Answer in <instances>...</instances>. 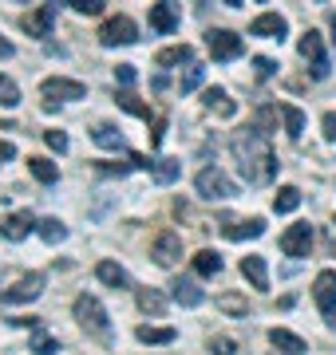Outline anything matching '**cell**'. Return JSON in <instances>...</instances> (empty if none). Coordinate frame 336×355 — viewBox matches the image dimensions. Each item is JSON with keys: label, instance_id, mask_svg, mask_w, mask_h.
I'll list each match as a JSON object with an SVG mask.
<instances>
[{"label": "cell", "instance_id": "cell-1", "mask_svg": "<svg viewBox=\"0 0 336 355\" xmlns=\"http://www.w3.org/2000/svg\"><path fill=\"white\" fill-rule=\"evenodd\" d=\"M230 150H233V158H237V170H242V178H246L249 186H265V182H273L277 166H281L277 158H273L269 135H261L258 127L233 130Z\"/></svg>", "mask_w": 336, "mask_h": 355}, {"label": "cell", "instance_id": "cell-2", "mask_svg": "<svg viewBox=\"0 0 336 355\" xmlns=\"http://www.w3.org/2000/svg\"><path fill=\"white\" fill-rule=\"evenodd\" d=\"M76 320L79 328L87 331V336H95V340H111V316H107V308L95 300V296H76Z\"/></svg>", "mask_w": 336, "mask_h": 355}, {"label": "cell", "instance_id": "cell-3", "mask_svg": "<svg viewBox=\"0 0 336 355\" xmlns=\"http://www.w3.org/2000/svg\"><path fill=\"white\" fill-rule=\"evenodd\" d=\"M194 190H198V198H206V202H230L233 193H237V186H233V178L226 174V170L206 166V170H198Z\"/></svg>", "mask_w": 336, "mask_h": 355}, {"label": "cell", "instance_id": "cell-4", "mask_svg": "<svg viewBox=\"0 0 336 355\" xmlns=\"http://www.w3.org/2000/svg\"><path fill=\"white\" fill-rule=\"evenodd\" d=\"M312 300L321 308L324 324L336 331V272L333 268H321V272H317V280H312Z\"/></svg>", "mask_w": 336, "mask_h": 355}, {"label": "cell", "instance_id": "cell-5", "mask_svg": "<svg viewBox=\"0 0 336 355\" xmlns=\"http://www.w3.org/2000/svg\"><path fill=\"white\" fill-rule=\"evenodd\" d=\"M44 296V272H24L20 280H12L8 288H0V300L4 304H32Z\"/></svg>", "mask_w": 336, "mask_h": 355}, {"label": "cell", "instance_id": "cell-6", "mask_svg": "<svg viewBox=\"0 0 336 355\" xmlns=\"http://www.w3.org/2000/svg\"><path fill=\"white\" fill-rule=\"evenodd\" d=\"M297 51H301V60H309V64H312V79H328L333 64H328V55H324V40H321V32H312V28H309V32L301 36Z\"/></svg>", "mask_w": 336, "mask_h": 355}, {"label": "cell", "instance_id": "cell-7", "mask_svg": "<svg viewBox=\"0 0 336 355\" xmlns=\"http://www.w3.org/2000/svg\"><path fill=\"white\" fill-rule=\"evenodd\" d=\"M135 40H139V28H135L131 16H111V20H103V28H99V44H103V48L135 44Z\"/></svg>", "mask_w": 336, "mask_h": 355}, {"label": "cell", "instance_id": "cell-8", "mask_svg": "<svg viewBox=\"0 0 336 355\" xmlns=\"http://www.w3.org/2000/svg\"><path fill=\"white\" fill-rule=\"evenodd\" d=\"M206 48H210V55L214 60H221V64H230V60H237L242 55V36H233V32H226V28H214L206 36Z\"/></svg>", "mask_w": 336, "mask_h": 355}, {"label": "cell", "instance_id": "cell-9", "mask_svg": "<svg viewBox=\"0 0 336 355\" xmlns=\"http://www.w3.org/2000/svg\"><path fill=\"white\" fill-rule=\"evenodd\" d=\"M151 257H155L158 268H174L182 257V237L174 233V229H167V233H158L155 245H151Z\"/></svg>", "mask_w": 336, "mask_h": 355}, {"label": "cell", "instance_id": "cell-10", "mask_svg": "<svg viewBox=\"0 0 336 355\" xmlns=\"http://www.w3.org/2000/svg\"><path fill=\"white\" fill-rule=\"evenodd\" d=\"M44 99L56 103V99H87V87L79 83V79H64V76H52V79H44Z\"/></svg>", "mask_w": 336, "mask_h": 355}, {"label": "cell", "instance_id": "cell-11", "mask_svg": "<svg viewBox=\"0 0 336 355\" xmlns=\"http://www.w3.org/2000/svg\"><path fill=\"white\" fill-rule=\"evenodd\" d=\"M40 229V221L32 214H8V217H0V237H4V241H24L28 233H36Z\"/></svg>", "mask_w": 336, "mask_h": 355}, {"label": "cell", "instance_id": "cell-12", "mask_svg": "<svg viewBox=\"0 0 336 355\" xmlns=\"http://www.w3.org/2000/svg\"><path fill=\"white\" fill-rule=\"evenodd\" d=\"M285 32H289V20L281 12H261L253 16V24H249V36H261V40H277L281 44Z\"/></svg>", "mask_w": 336, "mask_h": 355}, {"label": "cell", "instance_id": "cell-13", "mask_svg": "<svg viewBox=\"0 0 336 355\" xmlns=\"http://www.w3.org/2000/svg\"><path fill=\"white\" fill-rule=\"evenodd\" d=\"M309 249H312V225H289L281 233L285 257H309Z\"/></svg>", "mask_w": 336, "mask_h": 355}, {"label": "cell", "instance_id": "cell-14", "mask_svg": "<svg viewBox=\"0 0 336 355\" xmlns=\"http://www.w3.org/2000/svg\"><path fill=\"white\" fill-rule=\"evenodd\" d=\"M52 24H56V4H40L36 12L24 16V32H28V36H36V40L48 36V32H52Z\"/></svg>", "mask_w": 336, "mask_h": 355}, {"label": "cell", "instance_id": "cell-15", "mask_svg": "<svg viewBox=\"0 0 336 355\" xmlns=\"http://www.w3.org/2000/svg\"><path fill=\"white\" fill-rule=\"evenodd\" d=\"M242 277L253 284V288H269V265H265V257H258V253H249V257H242Z\"/></svg>", "mask_w": 336, "mask_h": 355}, {"label": "cell", "instance_id": "cell-16", "mask_svg": "<svg viewBox=\"0 0 336 355\" xmlns=\"http://www.w3.org/2000/svg\"><path fill=\"white\" fill-rule=\"evenodd\" d=\"M221 233L230 237V241H253V237H261L265 233V221L261 217H249V221H221Z\"/></svg>", "mask_w": 336, "mask_h": 355}, {"label": "cell", "instance_id": "cell-17", "mask_svg": "<svg viewBox=\"0 0 336 355\" xmlns=\"http://www.w3.org/2000/svg\"><path fill=\"white\" fill-rule=\"evenodd\" d=\"M95 277L103 280L107 288H115V292L131 288V277H127V268H123V265H115V261H99V265H95Z\"/></svg>", "mask_w": 336, "mask_h": 355}, {"label": "cell", "instance_id": "cell-18", "mask_svg": "<svg viewBox=\"0 0 336 355\" xmlns=\"http://www.w3.org/2000/svg\"><path fill=\"white\" fill-rule=\"evenodd\" d=\"M269 343L277 347V352H285V355H305L309 352V343L301 340V336H293L289 328H269Z\"/></svg>", "mask_w": 336, "mask_h": 355}, {"label": "cell", "instance_id": "cell-19", "mask_svg": "<svg viewBox=\"0 0 336 355\" xmlns=\"http://www.w3.org/2000/svg\"><path fill=\"white\" fill-rule=\"evenodd\" d=\"M170 296H174V304H182V308H198L206 300V292L198 288L194 280H174V284H170Z\"/></svg>", "mask_w": 336, "mask_h": 355}, {"label": "cell", "instance_id": "cell-20", "mask_svg": "<svg viewBox=\"0 0 336 355\" xmlns=\"http://www.w3.org/2000/svg\"><path fill=\"white\" fill-rule=\"evenodd\" d=\"M151 178H155L158 186H170V182H178V178H182V162H178V158H167V154H158L155 166H151Z\"/></svg>", "mask_w": 336, "mask_h": 355}, {"label": "cell", "instance_id": "cell-21", "mask_svg": "<svg viewBox=\"0 0 336 355\" xmlns=\"http://www.w3.org/2000/svg\"><path fill=\"white\" fill-rule=\"evenodd\" d=\"M91 139H95V146H103V150H127V139H123V130L119 127H107V123H99V127L91 130Z\"/></svg>", "mask_w": 336, "mask_h": 355}, {"label": "cell", "instance_id": "cell-22", "mask_svg": "<svg viewBox=\"0 0 336 355\" xmlns=\"http://www.w3.org/2000/svg\"><path fill=\"white\" fill-rule=\"evenodd\" d=\"M151 28L170 36L174 28H178V12H174V4H151Z\"/></svg>", "mask_w": 336, "mask_h": 355}, {"label": "cell", "instance_id": "cell-23", "mask_svg": "<svg viewBox=\"0 0 336 355\" xmlns=\"http://www.w3.org/2000/svg\"><path fill=\"white\" fill-rule=\"evenodd\" d=\"M155 64L158 67H174V64H194V48H190V44H174V48H162L155 55Z\"/></svg>", "mask_w": 336, "mask_h": 355}, {"label": "cell", "instance_id": "cell-24", "mask_svg": "<svg viewBox=\"0 0 336 355\" xmlns=\"http://www.w3.org/2000/svg\"><path fill=\"white\" fill-rule=\"evenodd\" d=\"M202 103H206L210 111H218L221 119H233V114H237V103H233V99H230V95H226L221 87H206V95H202Z\"/></svg>", "mask_w": 336, "mask_h": 355}, {"label": "cell", "instance_id": "cell-25", "mask_svg": "<svg viewBox=\"0 0 336 355\" xmlns=\"http://www.w3.org/2000/svg\"><path fill=\"white\" fill-rule=\"evenodd\" d=\"M135 300H139V308L146 312V316H167V296H162L158 288H139Z\"/></svg>", "mask_w": 336, "mask_h": 355}, {"label": "cell", "instance_id": "cell-26", "mask_svg": "<svg viewBox=\"0 0 336 355\" xmlns=\"http://www.w3.org/2000/svg\"><path fill=\"white\" fill-rule=\"evenodd\" d=\"M277 111H281V119H285V135L297 142L301 135H305V111H301V107H293V103H281Z\"/></svg>", "mask_w": 336, "mask_h": 355}, {"label": "cell", "instance_id": "cell-27", "mask_svg": "<svg viewBox=\"0 0 336 355\" xmlns=\"http://www.w3.org/2000/svg\"><path fill=\"white\" fill-rule=\"evenodd\" d=\"M28 170H32V178H36V182H44V186H56V182H60V166L56 162H48V158H28Z\"/></svg>", "mask_w": 336, "mask_h": 355}, {"label": "cell", "instance_id": "cell-28", "mask_svg": "<svg viewBox=\"0 0 336 355\" xmlns=\"http://www.w3.org/2000/svg\"><path fill=\"white\" fill-rule=\"evenodd\" d=\"M194 272L198 277H218L221 272V257L214 249H198L194 253Z\"/></svg>", "mask_w": 336, "mask_h": 355}, {"label": "cell", "instance_id": "cell-29", "mask_svg": "<svg viewBox=\"0 0 336 355\" xmlns=\"http://www.w3.org/2000/svg\"><path fill=\"white\" fill-rule=\"evenodd\" d=\"M135 336H139V343H174L178 340V331L174 328H151V324H139Z\"/></svg>", "mask_w": 336, "mask_h": 355}, {"label": "cell", "instance_id": "cell-30", "mask_svg": "<svg viewBox=\"0 0 336 355\" xmlns=\"http://www.w3.org/2000/svg\"><path fill=\"white\" fill-rule=\"evenodd\" d=\"M28 352H32V355H52V352H60V340H56L52 331L36 328V331H32V340H28Z\"/></svg>", "mask_w": 336, "mask_h": 355}, {"label": "cell", "instance_id": "cell-31", "mask_svg": "<svg viewBox=\"0 0 336 355\" xmlns=\"http://www.w3.org/2000/svg\"><path fill=\"white\" fill-rule=\"evenodd\" d=\"M297 205H301V190H297V186H281V190L273 193V209H277V214H293Z\"/></svg>", "mask_w": 336, "mask_h": 355}, {"label": "cell", "instance_id": "cell-32", "mask_svg": "<svg viewBox=\"0 0 336 355\" xmlns=\"http://www.w3.org/2000/svg\"><path fill=\"white\" fill-rule=\"evenodd\" d=\"M36 233H40V237H44L48 245H60V241H67V225H64V221H56V217H44Z\"/></svg>", "mask_w": 336, "mask_h": 355}, {"label": "cell", "instance_id": "cell-33", "mask_svg": "<svg viewBox=\"0 0 336 355\" xmlns=\"http://www.w3.org/2000/svg\"><path fill=\"white\" fill-rule=\"evenodd\" d=\"M218 308L226 312V316H246V312H249L246 296H237V292H226V296H218Z\"/></svg>", "mask_w": 336, "mask_h": 355}, {"label": "cell", "instance_id": "cell-34", "mask_svg": "<svg viewBox=\"0 0 336 355\" xmlns=\"http://www.w3.org/2000/svg\"><path fill=\"white\" fill-rule=\"evenodd\" d=\"M202 76H206V67H202V64H190L186 71H182V79H178V91L186 95V91L202 87Z\"/></svg>", "mask_w": 336, "mask_h": 355}, {"label": "cell", "instance_id": "cell-35", "mask_svg": "<svg viewBox=\"0 0 336 355\" xmlns=\"http://www.w3.org/2000/svg\"><path fill=\"white\" fill-rule=\"evenodd\" d=\"M20 103V87L8 76H0V107H16Z\"/></svg>", "mask_w": 336, "mask_h": 355}, {"label": "cell", "instance_id": "cell-36", "mask_svg": "<svg viewBox=\"0 0 336 355\" xmlns=\"http://www.w3.org/2000/svg\"><path fill=\"white\" fill-rule=\"evenodd\" d=\"M119 107H123V111H131V114H139V119H151V107H142L139 99H135V95H131V91H123V95H119Z\"/></svg>", "mask_w": 336, "mask_h": 355}, {"label": "cell", "instance_id": "cell-37", "mask_svg": "<svg viewBox=\"0 0 336 355\" xmlns=\"http://www.w3.org/2000/svg\"><path fill=\"white\" fill-rule=\"evenodd\" d=\"M64 4H72V12H79V16H99L103 12V0H64Z\"/></svg>", "mask_w": 336, "mask_h": 355}, {"label": "cell", "instance_id": "cell-38", "mask_svg": "<svg viewBox=\"0 0 336 355\" xmlns=\"http://www.w3.org/2000/svg\"><path fill=\"white\" fill-rule=\"evenodd\" d=\"M210 352L214 355H237V340H230V336H214V340H210Z\"/></svg>", "mask_w": 336, "mask_h": 355}, {"label": "cell", "instance_id": "cell-39", "mask_svg": "<svg viewBox=\"0 0 336 355\" xmlns=\"http://www.w3.org/2000/svg\"><path fill=\"white\" fill-rule=\"evenodd\" d=\"M273 114H277V107H261L258 111V123H253V127H258L261 135H273Z\"/></svg>", "mask_w": 336, "mask_h": 355}, {"label": "cell", "instance_id": "cell-40", "mask_svg": "<svg viewBox=\"0 0 336 355\" xmlns=\"http://www.w3.org/2000/svg\"><path fill=\"white\" fill-rule=\"evenodd\" d=\"M44 142H48L56 154H64V150H67V135H64V130H44Z\"/></svg>", "mask_w": 336, "mask_h": 355}, {"label": "cell", "instance_id": "cell-41", "mask_svg": "<svg viewBox=\"0 0 336 355\" xmlns=\"http://www.w3.org/2000/svg\"><path fill=\"white\" fill-rule=\"evenodd\" d=\"M273 71H277V64H273L269 55H258V60H253V76L258 79H269Z\"/></svg>", "mask_w": 336, "mask_h": 355}, {"label": "cell", "instance_id": "cell-42", "mask_svg": "<svg viewBox=\"0 0 336 355\" xmlns=\"http://www.w3.org/2000/svg\"><path fill=\"white\" fill-rule=\"evenodd\" d=\"M139 79V71H135V64H119L115 67V83H123V87H131Z\"/></svg>", "mask_w": 336, "mask_h": 355}, {"label": "cell", "instance_id": "cell-43", "mask_svg": "<svg viewBox=\"0 0 336 355\" xmlns=\"http://www.w3.org/2000/svg\"><path fill=\"white\" fill-rule=\"evenodd\" d=\"M321 127H324V139H328V142H336V111H328V114H324V119H321Z\"/></svg>", "mask_w": 336, "mask_h": 355}, {"label": "cell", "instance_id": "cell-44", "mask_svg": "<svg viewBox=\"0 0 336 355\" xmlns=\"http://www.w3.org/2000/svg\"><path fill=\"white\" fill-rule=\"evenodd\" d=\"M12 55H16L12 40H8V36H0V60H12Z\"/></svg>", "mask_w": 336, "mask_h": 355}, {"label": "cell", "instance_id": "cell-45", "mask_svg": "<svg viewBox=\"0 0 336 355\" xmlns=\"http://www.w3.org/2000/svg\"><path fill=\"white\" fill-rule=\"evenodd\" d=\"M8 158H16V146L12 142H0V162H8Z\"/></svg>", "mask_w": 336, "mask_h": 355}, {"label": "cell", "instance_id": "cell-46", "mask_svg": "<svg viewBox=\"0 0 336 355\" xmlns=\"http://www.w3.org/2000/svg\"><path fill=\"white\" fill-rule=\"evenodd\" d=\"M328 24H333V32H336V12H333V16H328Z\"/></svg>", "mask_w": 336, "mask_h": 355}]
</instances>
